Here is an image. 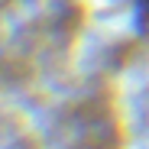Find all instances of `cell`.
Masks as SVG:
<instances>
[{
    "label": "cell",
    "mask_w": 149,
    "mask_h": 149,
    "mask_svg": "<svg viewBox=\"0 0 149 149\" xmlns=\"http://www.w3.org/2000/svg\"><path fill=\"white\" fill-rule=\"evenodd\" d=\"M143 3H146V7H149V0H143Z\"/></svg>",
    "instance_id": "1"
}]
</instances>
